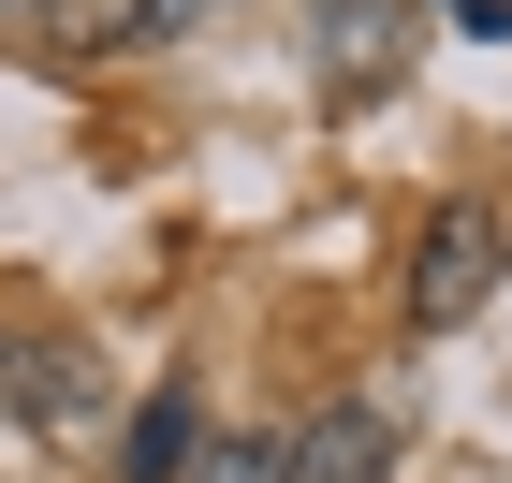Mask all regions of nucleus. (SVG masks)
Segmentation results:
<instances>
[{"instance_id": "1", "label": "nucleus", "mask_w": 512, "mask_h": 483, "mask_svg": "<svg viewBox=\"0 0 512 483\" xmlns=\"http://www.w3.org/2000/svg\"><path fill=\"white\" fill-rule=\"evenodd\" d=\"M498 264H512V220H498V205H439L425 249H410V322H425V337H454V322L498 293Z\"/></svg>"}, {"instance_id": "2", "label": "nucleus", "mask_w": 512, "mask_h": 483, "mask_svg": "<svg viewBox=\"0 0 512 483\" xmlns=\"http://www.w3.org/2000/svg\"><path fill=\"white\" fill-rule=\"evenodd\" d=\"M410 74V0H322V103H381Z\"/></svg>"}, {"instance_id": "3", "label": "nucleus", "mask_w": 512, "mask_h": 483, "mask_svg": "<svg viewBox=\"0 0 512 483\" xmlns=\"http://www.w3.org/2000/svg\"><path fill=\"white\" fill-rule=\"evenodd\" d=\"M0 396H15V425L74 440V425H88V396H103V366H88L74 337H0Z\"/></svg>"}, {"instance_id": "4", "label": "nucleus", "mask_w": 512, "mask_h": 483, "mask_svg": "<svg viewBox=\"0 0 512 483\" xmlns=\"http://www.w3.org/2000/svg\"><path fill=\"white\" fill-rule=\"evenodd\" d=\"M395 469V425H381V410H322V425H308V440H293V454H278V483H381Z\"/></svg>"}, {"instance_id": "5", "label": "nucleus", "mask_w": 512, "mask_h": 483, "mask_svg": "<svg viewBox=\"0 0 512 483\" xmlns=\"http://www.w3.org/2000/svg\"><path fill=\"white\" fill-rule=\"evenodd\" d=\"M191 454H205V410H191V396H147V410H132V440H118V469H132V483H176Z\"/></svg>"}, {"instance_id": "6", "label": "nucleus", "mask_w": 512, "mask_h": 483, "mask_svg": "<svg viewBox=\"0 0 512 483\" xmlns=\"http://www.w3.org/2000/svg\"><path fill=\"white\" fill-rule=\"evenodd\" d=\"M161 0H44V44L59 59H118V44H147Z\"/></svg>"}, {"instance_id": "7", "label": "nucleus", "mask_w": 512, "mask_h": 483, "mask_svg": "<svg viewBox=\"0 0 512 483\" xmlns=\"http://www.w3.org/2000/svg\"><path fill=\"white\" fill-rule=\"evenodd\" d=\"M191 483H278V454L264 440H220V454H191Z\"/></svg>"}, {"instance_id": "8", "label": "nucleus", "mask_w": 512, "mask_h": 483, "mask_svg": "<svg viewBox=\"0 0 512 483\" xmlns=\"http://www.w3.org/2000/svg\"><path fill=\"white\" fill-rule=\"evenodd\" d=\"M0 15H30V30H44V0H0Z\"/></svg>"}]
</instances>
